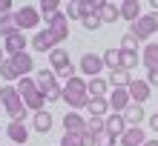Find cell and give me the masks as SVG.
Instances as JSON below:
<instances>
[{
	"mask_svg": "<svg viewBox=\"0 0 158 146\" xmlns=\"http://www.w3.org/2000/svg\"><path fill=\"white\" fill-rule=\"evenodd\" d=\"M81 146H98V135L83 132V135H81Z\"/></svg>",
	"mask_w": 158,
	"mask_h": 146,
	"instance_id": "39",
	"label": "cell"
},
{
	"mask_svg": "<svg viewBox=\"0 0 158 146\" xmlns=\"http://www.w3.org/2000/svg\"><path fill=\"white\" fill-rule=\"evenodd\" d=\"M86 92H89V97H106L109 80L106 77H92V80H86Z\"/></svg>",
	"mask_w": 158,
	"mask_h": 146,
	"instance_id": "20",
	"label": "cell"
},
{
	"mask_svg": "<svg viewBox=\"0 0 158 146\" xmlns=\"http://www.w3.org/2000/svg\"><path fill=\"white\" fill-rule=\"evenodd\" d=\"M0 14H12V0H0Z\"/></svg>",
	"mask_w": 158,
	"mask_h": 146,
	"instance_id": "42",
	"label": "cell"
},
{
	"mask_svg": "<svg viewBox=\"0 0 158 146\" xmlns=\"http://www.w3.org/2000/svg\"><path fill=\"white\" fill-rule=\"evenodd\" d=\"M144 106L141 103H129L127 106V112H124V120H127V126H141V120H144Z\"/></svg>",
	"mask_w": 158,
	"mask_h": 146,
	"instance_id": "22",
	"label": "cell"
},
{
	"mask_svg": "<svg viewBox=\"0 0 158 146\" xmlns=\"http://www.w3.org/2000/svg\"><path fill=\"white\" fill-rule=\"evenodd\" d=\"M83 29H86V32H98L101 29V26H104V20H101V14H92V17H83Z\"/></svg>",
	"mask_w": 158,
	"mask_h": 146,
	"instance_id": "35",
	"label": "cell"
},
{
	"mask_svg": "<svg viewBox=\"0 0 158 146\" xmlns=\"http://www.w3.org/2000/svg\"><path fill=\"white\" fill-rule=\"evenodd\" d=\"M46 29L52 32V37L58 40V46L63 40H69V17L63 14V12H58L55 17H49V20H46Z\"/></svg>",
	"mask_w": 158,
	"mask_h": 146,
	"instance_id": "4",
	"label": "cell"
},
{
	"mask_svg": "<svg viewBox=\"0 0 158 146\" xmlns=\"http://www.w3.org/2000/svg\"><path fill=\"white\" fill-rule=\"evenodd\" d=\"M15 20H17V29L26 32V29H35V26L40 23V12L35 6H20L15 12Z\"/></svg>",
	"mask_w": 158,
	"mask_h": 146,
	"instance_id": "6",
	"label": "cell"
},
{
	"mask_svg": "<svg viewBox=\"0 0 158 146\" xmlns=\"http://www.w3.org/2000/svg\"><path fill=\"white\" fill-rule=\"evenodd\" d=\"M63 129L69 135H83L86 132V117L78 115V112H66L63 115Z\"/></svg>",
	"mask_w": 158,
	"mask_h": 146,
	"instance_id": "10",
	"label": "cell"
},
{
	"mask_svg": "<svg viewBox=\"0 0 158 146\" xmlns=\"http://www.w3.org/2000/svg\"><path fill=\"white\" fill-rule=\"evenodd\" d=\"M69 63H72V60H69V52L63 49V46H58L55 52H49V69H52V72H60V69H66Z\"/></svg>",
	"mask_w": 158,
	"mask_h": 146,
	"instance_id": "16",
	"label": "cell"
},
{
	"mask_svg": "<svg viewBox=\"0 0 158 146\" xmlns=\"http://www.w3.org/2000/svg\"><path fill=\"white\" fill-rule=\"evenodd\" d=\"M98 146H115V138H112L109 132H101V135H98Z\"/></svg>",
	"mask_w": 158,
	"mask_h": 146,
	"instance_id": "40",
	"label": "cell"
},
{
	"mask_svg": "<svg viewBox=\"0 0 158 146\" xmlns=\"http://www.w3.org/2000/svg\"><path fill=\"white\" fill-rule=\"evenodd\" d=\"M23 103H26V109H32V112H43V106H46V95L40 92V89H32V92H26V95H23Z\"/></svg>",
	"mask_w": 158,
	"mask_h": 146,
	"instance_id": "18",
	"label": "cell"
},
{
	"mask_svg": "<svg viewBox=\"0 0 158 146\" xmlns=\"http://www.w3.org/2000/svg\"><path fill=\"white\" fill-rule=\"evenodd\" d=\"M129 103H132L129 89H109V109H112L115 115H124Z\"/></svg>",
	"mask_w": 158,
	"mask_h": 146,
	"instance_id": "8",
	"label": "cell"
},
{
	"mask_svg": "<svg viewBox=\"0 0 158 146\" xmlns=\"http://www.w3.org/2000/svg\"><path fill=\"white\" fill-rule=\"evenodd\" d=\"M15 32H20L17 29V20H15V14H0V37H9V34H15Z\"/></svg>",
	"mask_w": 158,
	"mask_h": 146,
	"instance_id": "27",
	"label": "cell"
},
{
	"mask_svg": "<svg viewBox=\"0 0 158 146\" xmlns=\"http://www.w3.org/2000/svg\"><path fill=\"white\" fill-rule=\"evenodd\" d=\"M150 3H152V12H158V0H150Z\"/></svg>",
	"mask_w": 158,
	"mask_h": 146,
	"instance_id": "46",
	"label": "cell"
},
{
	"mask_svg": "<svg viewBox=\"0 0 158 146\" xmlns=\"http://www.w3.org/2000/svg\"><path fill=\"white\" fill-rule=\"evenodd\" d=\"M58 100H63V86L55 83L49 92H46V103H58Z\"/></svg>",
	"mask_w": 158,
	"mask_h": 146,
	"instance_id": "37",
	"label": "cell"
},
{
	"mask_svg": "<svg viewBox=\"0 0 158 146\" xmlns=\"http://www.w3.org/2000/svg\"><path fill=\"white\" fill-rule=\"evenodd\" d=\"M109 89H129V83H132V75H129L127 69H115L109 72Z\"/></svg>",
	"mask_w": 158,
	"mask_h": 146,
	"instance_id": "17",
	"label": "cell"
},
{
	"mask_svg": "<svg viewBox=\"0 0 158 146\" xmlns=\"http://www.w3.org/2000/svg\"><path fill=\"white\" fill-rule=\"evenodd\" d=\"M138 43H141V40H138L132 32H127L124 37H121V49H127V52H138Z\"/></svg>",
	"mask_w": 158,
	"mask_h": 146,
	"instance_id": "34",
	"label": "cell"
},
{
	"mask_svg": "<svg viewBox=\"0 0 158 146\" xmlns=\"http://www.w3.org/2000/svg\"><path fill=\"white\" fill-rule=\"evenodd\" d=\"M150 92H152V86L147 83V80H132L129 83V97H132V103H147L150 100Z\"/></svg>",
	"mask_w": 158,
	"mask_h": 146,
	"instance_id": "11",
	"label": "cell"
},
{
	"mask_svg": "<svg viewBox=\"0 0 158 146\" xmlns=\"http://www.w3.org/2000/svg\"><path fill=\"white\" fill-rule=\"evenodd\" d=\"M147 83H150V86H158V69H150V72H147Z\"/></svg>",
	"mask_w": 158,
	"mask_h": 146,
	"instance_id": "41",
	"label": "cell"
},
{
	"mask_svg": "<svg viewBox=\"0 0 158 146\" xmlns=\"http://www.w3.org/2000/svg\"><path fill=\"white\" fill-rule=\"evenodd\" d=\"M0 100H3V112L12 117V120H23L26 117V103H23V97L20 92H17V86H3L0 89Z\"/></svg>",
	"mask_w": 158,
	"mask_h": 146,
	"instance_id": "2",
	"label": "cell"
},
{
	"mask_svg": "<svg viewBox=\"0 0 158 146\" xmlns=\"http://www.w3.org/2000/svg\"><path fill=\"white\" fill-rule=\"evenodd\" d=\"M15 60V69H17V75L20 77H29V72L35 69V60H32V54L26 52V54H17V57H12Z\"/></svg>",
	"mask_w": 158,
	"mask_h": 146,
	"instance_id": "26",
	"label": "cell"
},
{
	"mask_svg": "<svg viewBox=\"0 0 158 146\" xmlns=\"http://www.w3.org/2000/svg\"><path fill=\"white\" fill-rule=\"evenodd\" d=\"M78 3H81V20L101 12V0H78Z\"/></svg>",
	"mask_w": 158,
	"mask_h": 146,
	"instance_id": "32",
	"label": "cell"
},
{
	"mask_svg": "<svg viewBox=\"0 0 158 146\" xmlns=\"http://www.w3.org/2000/svg\"><path fill=\"white\" fill-rule=\"evenodd\" d=\"M127 129H129V126H127V120H124V115H115V112L106 115V132L112 135V138L121 140V135H124Z\"/></svg>",
	"mask_w": 158,
	"mask_h": 146,
	"instance_id": "14",
	"label": "cell"
},
{
	"mask_svg": "<svg viewBox=\"0 0 158 146\" xmlns=\"http://www.w3.org/2000/svg\"><path fill=\"white\" fill-rule=\"evenodd\" d=\"M86 112H89V117H106V112H109V97H89Z\"/></svg>",
	"mask_w": 158,
	"mask_h": 146,
	"instance_id": "21",
	"label": "cell"
},
{
	"mask_svg": "<svg viewBox=\"0 0 158 146\" xmlns=\"http://www.w3.org/2000/svg\"><path fill=\"white\" fill-rule=\"evenodd\" d=\"M104 69H106L104 66V57H101V54H92V52H86L81 57V63H78V72H83L89 80L92 77H101V72H104Z\"/></svg>",
	"mask_w": 158,
	"mask_h": 146,
	"instance_id": "5",
	"label": "cell"
},
{
	"mask_svg": "<svg viewBox=\"0 0 158 146\" xmlns=\"http://www.w3.org/2000/svg\"><path fill=\"white\" fill-rule=\"evenodd\" d=\"M141 63L147 66V72H150V69H158V43H147V46H144Z\"/></svg>",
	"mask_w": 158,
	"mask_h": 146,
	"instance_id": "23",
	"label": "cell"
},
{
	"mask_svg": "<svg viewBox=\"0 0 158 146\" xmlns=\"http://www.w3.org/2000/svg\"><path fill=\"white\" fill-rule=\"evenodd\" d=\"M129 32H132V34H135V37L141 40V43H147V40H150L152 34L158 32V12L141 14V17H138V20H135L132 26H129Z\"/></svg>",
	"mask_w": 158,
	"mask_h": 146,
	"instance_id": "3",
	"label": "cell"
},
{
	"mask_svg": "<svg viewBox=\"0 0 158 146\" xmlns=\"http://www.w3.org/2000/svg\"><path fill=\"white\" fill-rule=\"evenodd\" d=\"M26 34L23 32H15V34H9V37L3 40V52L9 54V57H17V54H26Z\"/></svg>",
	"mask_w": 158,
	"mask_h": 146,
	"instance_id": "7",
	"label": "cell"
},
{
	"mask_svg": "<svg viewBox=\"0 0 158 146\" xmlns=\"http://www.w3.org/2000/svg\"><path fill=\"white\" fill-rule=\"evenodd\" d=\"M138 63H141L138 52H127V49H121V69L132 72V69H138Z\"/></svg>",
	"mask_w": 158,
	"mask_h": 146,
	"instance_id": "29",
	"label": "cell"
},
{
	"mask_svg": "<svg viewBox=\"0 0 158 146\" xmlns=\"http://www.w3.org/2000/svg\"><path fill=\"white\" fill-rule=\"evenodd\" d=\"M6 60V52H3V46H0V63H3Z\"/></svg>",
	"mask_w": 158,
	"mask_h": 146,
	"instance_id": "45",
	"label": "cell"
},
{
	"mask_svg": "<svg viewBox=\"0 0 158 146\" xmlns=\"http://www.w3.org/2000/svg\"><path fill=\"white\" fill-rule=\"evenodd\" d=\"M63 14H66L69 20H81V3L78 0H69V6L63 9Z\"/></svg>",
	"mask_w": 158,
	"mask_h": 146,
	"instance_id": "36",
	"label": "cell"
},
{
	"mask_svg": "<svg viewBox=\"0 0 158 146\" xmlns=\"http://www.w3.org/2000/svg\"><path fill=\"white\" fill-rule=\"evenodd\" d=\"M6 135L12 138V143H15V146L29 140V129H26V123H23V120H12V123L6 126Z\"/></svg>",
	"mask_w": 158,
	"mask_h": 146,
	"instance_id": "13",
	"label": "cell"
},
{
	"mask_svg": "<svg viewBox=\"0 0 158 146\" xmlns=\"http://www.w3.org/2000/svg\"><path fill=\"white\" fill-rule=\"evenodd\" d=\"M150 129H152V132H158V112H155V115H150Z\"/></svg>",
	"mask_w": 158,
	"mask_h": 146,
	"instance_id": "43",
	"label": "cell"
},
{
	"mask_svg": "<svg viewBox=\"0 0 158 146\" xmlns=\"http://www.w3.org/2000/svg\"><path fill=\"white\" fill-rule=\"evenodd\" d=\"M138 17H141V3H138V0H124V3H121V20H127L132 26Z\"/></svg>",
	"mask_w": 158,
	"mask_h": 146,
	"instance_id": "15",
	"label": "cell"
},
{
	"mask_svg": "<svg viewBox=\"0 0 158 146\" xmlns=\"http://www.w3.org/2000/svg\"><path fill=\"white\" fill-rule=\"evenodd\" d=\"M38 12H40V17H46V20H49V17H55V14L60 12V3H58V0H40Z\"/></svg>",
	"mask_w": 158,
	"mask_h": 146,
	"instance_id": "30",
	"label": "cell"
},
{
	"mask_svg": "<svg viewBox=\"0 0 158 146\" xmlns=\"http://www.w3.org/2000/svg\"><path fill=\"white\" fill-rule=\"evenodd\" d=\"M104 66L109 69V72H115V69H121V49H106L104 54Z\"/></svg>",
	"mask_w": 158,
	"mask_h": 146,
	"instance_id": "28",
	"label": "cell"
},
{
	"mask_svg": "<svg viewBox=\"0 0 158 146\" xmlns=\"http://www.w3.org/2000/svg\"><path fill=\"white\" fill-rule=\"evenodd\" d=\"M0 109H3V100H0Z\"/></svg>",
	"mask_w": 158,
	"mask_h": 146,
	"instance_id": "47",
	"label": "cell"
},
{
	"mask_svg": "<svg viewBox=\"0 0 158 146\" xmlns=\"http://www.w3.org/2000/svg\"><path fill=\"white\" fill-rule=\"evenodd\" d=\"M147 140H150V138L144 135L141 126H129V129L121 135V146H144Z\"/></svg>",
	"mask_w": 158,
	"mask_h": 146,
	"instance_id": "12",
	"label": "cell"
},
{
	"mask_svg": "<svg viewBox=\"0 0 158 146\" xmlns=\"http://www.w3.org/2000/svg\"><path fill=\"white\" fill-rule=\"evenodd\" d=\"M32 126H35V132H40V135H49V129H52V115L46 112H35V117H32Z\"/></svg>",
	"mask_w": 158,
	"mask_h": 146,
	"instance_id": "24",
	"label": "cell"
},
{
	"mask_svg": "<svg viewBox=\"0 0 158 146\" xmlns=\"http://www.w3.org/2000/svg\"><path fill=\"white\" fill-rule=\"evenodd\" d=\"M63 103H66L72 112L89 106V92H86V80L83 77H72L63 83Z\"/></svg>",
	"mask_w": 158,
	"mask_h": 146,
	"instance_id": "1",
	"label": "cell"
},
{
	"mask_svg": "<svg viewBox=\"0 0 158 146\" xmlns=\"http://www.w3.org/2000/svg\"><path fill=\"white\" fill-rule=\"evenodd\" d=\"M32 49H35V52H46V54H49V52L58 49V40L52 37V32H49V29H40V32L32 37Z\"/></svg>",
	"mask_w": 158,
	"mask_h": 146,
	"instance_id": "9",
	"label": "cell"
},
{
	"mask_svg": "<svg viewBox=\"0 0 158 146\" xmlns=\"http://www.w3.org/2000/svg\"><path fill=\"white\" fill-rule=\"evenodd\" d=\"M60 146H81V135H69V132H63Z\"/></svg>",
	"mask_w": 158,
	"mask_h": 146,
	"instance_id": "38",
	"label": "cell"
},
{
	"mask_svg": "<svg viewBox=\"0 0 158 146\" xmlns=\"http://www.w3.org/2000/svg\"><path fill=\"white\" fill-rule=\"evenodd\" d=\"M86 132H92V135L106 132V117H89L86 120Z\"/></svg>",
	"mask_w": 158,
	"mask_h": 146,
	"instance_id": "33",
	"label": "cell"
},
{
	"mask_svg": "<svg viewBox=\"0 0 158 146\" xmlns=\"http://www.w3.org/2000/svg\"><path fill=\"white\" fill-rule=\"evenodd\" d=\"M35 80H38V89H40V92L46 95V92H49V89H52L55 83H58V75H55L52 69H40V72H38V77H35Z\"/></svg>",
	"mask_w": 158,
	"mask_h": 146,
	"instance_id": "25",
	"label": "cell"
},
{
	"mask_svg": "<svg viewBox=\"0 0 158 146\" xmlns=\"http://www.w3.org/2000/svg\"><path fill=\"white\" fill-rule=\"evenodd\" d=\"M101 20L104 23H115V20H121V6L118 3H109V0H101Z\"/></svg>",
	"mask_w": 158,
	"mask_h": 146,
	"instance_id": "19",
	"label": "cell"
},
{
	"mask_svg": "<svg viewBox=\"0 0 158 146\" xmlns=\"http://www.w3.org/2000/svg\"><path fill=\"white\" fill-rule=\"evenodd\" d=\"M0 77H3V80H20V75H17L12 57H6L3 63H0Z\"/></svg>",
	"mask_w": 158,
	"mask_h": 146,
	"instance_id": "31",
	"label": "cell"
},
{
	"mask_svg": "<svg viewBox=\"0 0 158 146\" xmlns=\"http://www.w3.org/2000/svg\"><path fill=\"white\" fill-rule=\"evenodd\" d=\"M144 146H158V138H150V140H147Z\"/></svg>",
	"mask_w": 158,
	"mask_h": 146,
	"instance_id": "44",
	"label": "cell"
}]
</instances>
